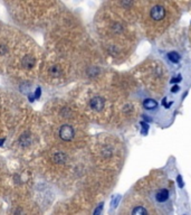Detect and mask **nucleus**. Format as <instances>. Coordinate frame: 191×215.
<instances>
[{"instance_id":"obj_12","label":"nucleus","mask_w":191,"mask_h":215,"mask_svg":"<svg viewBox=\"0 0 191 215\" xmlns=\"http://www.w3.org/2000/svg\"><path fill=\"white\" fill-rule=\"evenodd\" d=\"M178 91H179V86H177V85H175V86H173V87L171 89V92H172V93H177Z\"/></svg>"},{"instance_id":"obj_11","label":"nucleus","mask_w":191,"mask_h":215,"mask_svg":"<svg viewBox=\"0 0 191 215\" xmlns=\"http://www.w3.org/2000/svg\"><path fill=\"white\" fill-rule=\"evenodd\" d=\"M181 81V76H177V77H173L172 81H171V83H178Z\"/></svg>"},{"instance_id":"obj_2","label":"nucleus","mask_w":191,"mask_h":215,"mask_svg":"<svg viewBox=\"0 0 191 215\" xmlns=\"http://www.w3.org/2000/svg\"><path fill=\"white\" fill-rule=\"evenodd\" d=\"M74 135H75V131H74L72 125H64L59 129V137H61V139H63L64 141H71V140H73Z\"/></svg>"},{"instance_id":"obj_8","label":"nucleus","mask_w":191,"mask_h":215,"mask_svg":"<svg viewBox=\"0 0 191 215\" xmlns=\"http://www.w3.org/2000/svg\"><path fill=\"white\" fill-rule=\"evenodd\" d=\"M121 4H122V6L125 7V8H130V7L133 5V0H122Z\"/></svg>"},{"instance_id":"obj_3","label":"nucleus","mask_w":191,"mask_h":215,"mask_svg":"<svg viewBox=\"0 0 191 215\" xmlns=\"http://www.w3.org/2000/svg\"><path fill=\"white\" fill-rule=\"evenodd\" d=\"M90 105L94 111H102L105 107V100L101 96H95L91 100Z\"/></svg>"},{"instance_id":"obj_4","label":"nucleus","mask_w":191,"mask_h":215,"mask_svg":"<svg viewBox=\"0 0 191 215\" xmlns=\"http://www.w3.org/2000/svg\"><path fill=\"white\" fill-rule=\"evenodd\" d=\"M169 195L170 194H169V191L167 188H161L155 194V199H157L159 203H163V202H165L169 198Z\"/></svg>"},{"instance_id":"obj_5","label":"nucleus","mask_w":191,"mask_h":215,"mask_svg":"<svg viewBox=\"0 0 191 215\" xmlns=\"http://www.w3.org/2000/svg\"><path fill=\"white\" fill-rule=\"evenodd\" d=\"M143 107L148 110H153V109L158 108V102L153 99H146L145 101L143 102Z\"/></svg>"},{"instance_id":"obj_7","label":"nucleus","mask_w":191,"mask_h":215,"mask_svg":"<svg viewBox=\"0 0 191 215\" xmlns=\"http://www.w3.org/2000/svg\"><path fill=\"white\" fill-rule=\"evenodd\" d=\"M141 127H142V135H146L148 133V131H149V125L145 123V122H141Z\"/></svg>"},{"instance_id":"obj_6","label":"nucleus","mask_w":191,"mask_h":215,"mask_svg":"<svg viewBox=\"0 0 191 215\" xmlns=\"http://www.w3.org/2000/svg\"><path fill=\"white\" fill-rule=\"evenodd\" d=\"M168 58L172 63H178L180 61V55L175 52H170L168 54Z\"/></svg>"},{"instance_id":"obj_13","label":"nucleus","mask_w":191,"mask_h":215,"mask_svg":"<svg viewBox=\"0 0 191 215\" xmlns=\"http://www.w3.org/2000/svg\"><path fill=\"white\" fill-rule=\"evenodd\" d=\"M39 96H40V89H37L36 93H35V97H36V99H38Z\"/></svg>"},{"instance_id":"obj_9","label":"nucleus","mask_w":191,"mask_h":215,"mask_svg":"<svg viewBox=\"0 0 191 215\" xmlns=\"http://www.w3.org/2000/svg\"><path fill=\"white\" fill-rule=\"evenodd\" d=\"M120 199H121V196L120 195H118V196H115V197L113 198V201H112V203H111V206H113L114 209L118 206V202H120Z\"/></svg>"},{"instance_id":"obj_1","label":"nucleus","mask_w":191,"mask_h":215,"mask_svg":"<svg viewBox=\"0 0 191 215\" xmlns=\"http://www.w3.org/2000/svg\"><path fill=\"white\" fill-rule=\"evenodd\" d=\"M167 16V10L162 5H155L150 10V18L154 23H161Z\"/></svg>"},{"instance_id":"obj_14","label":"nucleus","mask_w":191,"mask_h":215,"mask_svg":"<svg viewBox=\"0 0 191 215\" xmlns=\"http://www.w3.org/2000/svg\"><path fill=\"white\" fill-rule=\"evenodd\" d=\"M102 207H103V204H101V205H100V207H98V209H96L95 212H94V213H95V214H97V213H100V212H101V209H102Z\"/></svg>"},{"instance_id":"obj_10","label":"nucleus","mask_w":191,"mask_h":215,"mask_svg":"<svg viewBox=\"0 0 191 215\" xmlns=\"http://www.w3.org/2000/svg\"><path fill=\"white\" fill-rule=\"evenodd\" d=\"M177 181H178V185H179L180 188H183L185 184H183V181H182V177H181L180 175L177 177Z\"/></svg>"}]
</instances>
